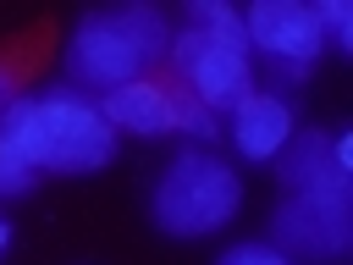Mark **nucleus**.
<instances>
[{"instance_id": "8", "label": "nucleus", "mask_w": 353, "mask_h": 265, "mask_svg": "<svg viewBox=\"0 0 353 265\" xmlns=\"http://www.w3.org/2000/svg\"><path fill=\"white\" fill-rule=\"evenodd\" d=\"M292 138V105L270 88H254L237 110H232V144L243 160H276Z\"/></svg>"}, {"instance_id": "6", "label": "nucleus", "mask_w": 353, "mask_h": 265, "mask_svg": "<svg viewBox=\"0 0 353 265\" xmlns=\"http://www.w3.org/2000/svg\"><path fill=\"white\" fill-rule=\"evenodd\" d=\"M281 160V182L298 199H320V204H353V132H292Z\"/></svg>"}, {"instance_id": "14", "label": "nucleus", "mask_w": 353, "mask_h": 265, "mask_svg": "<svg viewBox=\"0 0 353 265\" xmlns=\"http://www.w3.org/2000/svg\"><path fill=\"white\" fill-rule=\"evenodd\" d=\"M215 265H298V259H287V254L270 248V243H232Z\"/></svg>"}, {"instance_id": "3", "label": "nucleus", "mask_w": 353, "mask_h": 265, "mask_svg": "<svg viewBox=\"0 0 353 265\" xmlns=\"http://www.w3.org/2000/svg\"><path fill=\"white\" fill-rule=\"evenodd\" d=\"M237 204H243L237 171L210 149H182L149 193V221L165 237H210L237 215Z\"/></svg>"}, {"instance_id": "16", "label": "nucleus", "mask_w": 353, "mask_h": 265, "mask_svg": "<svg viewBox=\"0 0 353 265\" xmlns=\"http://www.w3.org/2000/svg\"><path fill=\"white\" fill-rule=\"evenodd\" d=\"M6 243H11V221L0 215V254H6Z\"/></svg>"}, {"instance_id": "11", "label": "nucleus", "mask_w": 353, "mask_h": 265, "mask_svg": "<svg viewBox=\"0 0 353 265\" xmlns=\"http://www.w3.org/2000/svg\"><path fill=\"white\" fill-rule=\"evenodd\" d=\"M188 28H204V33L243 39V17H237L226 0H193V6H188Z\"/></svg>"}, {"instance_id": "7", "label": "nucleus", "mask_w": 353, "mask_h": 265, "mask_svg": "<svg viewBox=\"0 0 353 265\" xmlns=\"http://www.w3.org/2000/svg\"><path fill=\"white\" fill-rule=\"evenodd\" d=\"M270 248H281L287 259H342L353 248V204L287 193L270 215Z\"/></svg>"}, {"instance_id": "13", "label": "nucleus", "mask_w": 353, "mask_h": 265, "mask_svg": "<svg viewBox=\"0 0 353 265\" xmlns=\"http://www.w3.org/2000/svg\"><path fill=\"white\" fill-rule=\"evenodd\" d=\"M33 177H39V171H33L22 155H11V149L0 144V199H22V193L33 188Z\"/></svg>"}, {"instance_id": "5", "label": "nucleus", "mask_w": 353, "mask_h": 265, "mask_svg": "<svg viewBox=\"0 0 353 265\" xmlns=\"http://www.w3.org/2000/svg\"><path fill=\"white\" fill-rule=\"evenodd\" d=\"M243 39H248V50L265 55L276 83H303L325 50L320 17L303 0H254L243 11Z\"/></svg>"}, {"instance_id": "2", "label": "nucleus", "mask_w": 353, "mask_h": 265, "mask_svg": "<svg viewBox=\"0 0 353 265\" xmlns=\"http://www.w3.org/2000/svg\"><path fill=\"white\" fill-rule=\"evenodd\" d=\"M171 44V22L160 6L149 0H132V6H105V11H88L66 44V66L77 83L88 88H121L132 77H143Z\"/></svg>"}, {"instance_id": "10", "label": "nucleus", "mask_w": 353, "mask_h": 265, "mask_svg": "<svg viewBox=\"0 0 353 265\" xmlns=\"http://www.w3.org/2000/svg\"><path fill=\"white\" fill-rule=\"evenodd\" d=\"M171 132H182V138H215L221 116L204 99H193L188 88H171Z\"/></svg>"}, {"instance_id": "4", "label": "nucleus", "mask_w": 353, "mask_h": 265, "mask_svg": "<svg viewBox=\"0 0 353 265\" xmlns=\"http://www.w3.org/2000/svg\"><path fill=\"white\" fill-rule=\"evenodd\" d=\"M182 88L193 99H204L215 116L237 110L254 94V61H248V39H226V33H204V28H182L165 44Z\"/></svg>"}, {"instance_id": "15", "label": "nucleus", "mask_w": 353, "mask_h": 265, "mask_svg": "<svg viewBox=\"0 0 353 265\" xmlns=\"http://www.w3.org/2000/svg\"><path fill=\"white\" fill-rule=\"evenodd\" d=\"M11 99H17V72H11L6 61H0V110H6Z\"/></svg>"}, {"instance_id": "1", "label": "nucleus", "mask_w": 353, "mask_h": 265, "mask_svg": "<svg viewBox=\"0 0 353 265\" xmlns=\"http://www.w3.org/2000/svg\"><path fill=\"white\" fill-rule=\"evenodd\" d=\"M0 144L22 155L33 171H99L116 155V127L99 116L88 94L55 88V94H17L0 110Z\"/></svg>"}, {"instance_id": "9", "label": "nucleus", "mask_w": 353, "mask_h": 265, "mask_svg": "<svg viewBox=\"0 0 353 265\" xmlns=\"http://www.w3.org/2000/svg\"><path fill=\"white\" fill-rule=\"evenodd\" d=\"M99 116H105L110 127L160 138V132H171V88L154 83V77H132V83H121V88H110V94L99 99Z\"/></svg>"}, {"instance_id": "12", "label": "nucleus", "mask_w": 353, "mask_h": 265, "mask_svg": "<svg viewBox=\"0 0 353 265\" xmlns=\"http://www.w3.org/2000/svg\"><path fill=\"white\" fill-rule=\"evenodd\" d=\"M314 17H320V33H325V44H336V50H353V6H347V0H320V6H314Z\"/></svg>"}]
</instances>
